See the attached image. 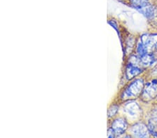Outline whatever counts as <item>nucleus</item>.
I'll return each mask as SVG.
<instances>
[{"mask_svg": "<svg viewBox=\"0 0 157 138\" xmlns=\"http://www.w3.org/2000/svg\"><path fill=\"white\" fill-rule=\"evenodd\" d=\"M128 124L125 119L122 118H118L113 121L112 125V129L115 132L116 135H121L125 132L127 129Z\"/></svg>", "mask_w": 157, "mask_h": 138, "instance_id": "20e7f679", "label": "nucleus"}, {"mask_svg": "<svg viewBox=\"0 0 157 138\" xmlns=\"http://www.w3.org/2000/svg\"><path fill=\"white\" fill-rule=\"evenodd\" d=\"M130 1L134 8L137 9L138 11H141L142 10L150 5L149 3V0H130Z\"/></svg>", "mask_w": 157, "mask_h": 138, "instance_id": "0eeeda50", "label": "nucleus"}, {"mask_svg": "<svg viewBox=\"0 0 157 138\" xmlns=\"http://www.w3.org/2000/svg\"><path fill=\"white\" fill-rule=\"evenodd\" d=\"M142 69L133 63L128 64L126 69V75L128 80H131L141 73Z\"/></svg>", "mask_w": 157, "mask_h": 138, "instance_id": "39448f33", "label": "nucleus"}, {"mask_svg": "<svg viewBox=\"0 0 157 138\" xmlns=\"http://www.w3.org/2000/svg\"><path fill=\"white\" fill-rule=\"evenodd\" d=\"M118 107L117 105H113L108 110V116L109 117H113L116 114V112H117Z\"/></svg>", "mask_w": 157, "mask_h": 138, "instance_id": "9d476101", "label": "nucleus"}, {"mask_svg": "<svg viewBox=\"0 0 157 138\" xmlns=\"http://www.w3.org/2000/svg\"><path fill=\"white\" fill-rule=\"evenodd\" d=\"M131 132L133 136L137 137H146L148 136L149 129L144 124L138 123L131 128Z\"/></svg>", "mask_w": 157, "mask_h": 138, "instance_id": "7ed1b4c3", "label": "nucleus"}, {"mask_svg": "<svg viewBox=\"0 0 157 138\" xmlns=\"http://www.w3.org/2000/svg\"><path fill=\"white\" fill-rule=\"evenodd\" d=\"M144 89V81L142 79H137L126 87L121 95L123 100L133 99L140 95Z\"/></svg>", "mask_w": 157, "mask_h": 138, "instance_id": "f257e3e1", "label": "nucleus"}, {"mask_svg": "<svg viewBox=\"0 0 157 138\" xmlns=\"http://www.w3.org/2000/svg\"><path fill=\"white\" fill-rule=\"evenodd\" d=\"M137 51H138V54L140 55V57H141L144 56V55L147 54L148 50H147V47L145 46V44H144L142 41H140V42H139V43L138 45Z\"/></svg>", "mask_w": 157, "mask_h": 138, "instance_id": "1a4fd4ad", "label": "nucleus"}, {"mask_svg": "<svg viewBox=\"0 0 157 138\" xmlns=\"http://www.w3.org/2000/svg\"><path fill=\"white\" fill-rule=\"evenodd\" d=\"M142 93V98L145 100H149L157 97V80H152L148 82L144 87Z\"/></svg>", "mask_w": 157, "mask_h": 138, "instance_id": "f03ea898", "label": "nucleus"}, {"mask_svg": "<svg viewBox=\"0 0 157 138\" xmlns=\"http://www.w3.org/2000/svg\"><path fill=\"white\" fill-rule=\"evenodd\" d=\"M140 60L142 64L145 65V66H151V65H152L154 63L156 62V59L155 57H154V55L148 53L144 55L143 57H141Z\"/></svg>", "mask_w": 157, "mask_h": 138, "instance_id": "6e6552de", "label": "nucleus"}, {"mask_svg": "<svg viewBox=\"0 0 157 138\" xmlns=\"http://www.w3.org/2000/svg\"><path fill=\"white\" fill-rule=\"evenodd\" d=\"M125 112H126L131 117L137 116V115L140 112V107H139V105L137 103H130L126 105L124 108Z\"/></svg>", "mask_w": 157, "mask_h": 138, "instance_id": "423d86ee", "label": "nucleus"}]
</instances>
